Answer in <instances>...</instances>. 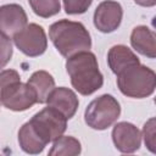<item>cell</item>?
Returning <instances> with one entry per match:
<instances>
[{"label":"cell","mask_w":156,"mask_h":156,"mask_svg":"<svg viewBox=\"0 0 156 156\" xmlns=\"http://www.w3.org/2000/svg\"><path fill=\"white\" fill-rule=\"evenodd\" d=\"M33 12L43 18L55 16L61 10L60 0H28Z\"/></svg>","instance_id":"17"},{"label":"cell","mask_w":156,"mask_h":156,"mask_svg":"<svg viewBox=\"0 0 156 156\" xmlns=\"http://www.w3.org/2000/svg\"><path fill=\"white\" fill-rule=\"evenodd\" d=\"M21 80V77L17 71L15 69H4L0 72V94L1 91L7 88L10 84Z\"/></svg>","instance_id":"21"},{"label":"cell","mask_w":156,"mask_h":156,"mask_svg":"<svg viewBox=\"0 0 156 156\" xmlns=\"http://www.w3.org/2000/svg\"><path fill=\"white\" fill-rule=\"evenodd\" d=\"M18 143L21 149L30 155H37L40 154L44 147L48 145L46 141H44L39 134L34 130V128L32 127V124L28 122H26L18 130Z\"/></svg>","instance_id":"14"},{"label":"cell","mask_w":156,"mask_h":156,"mask_svg":"<svg viewBox=\"0 0 156 156\" xmlns=\"http://www.w3.org/2000/svg\"><path fill=\"white\" fill-rule=\"evenodd\" d=\"M29 123L48 144L63 135L67 128V118L51 106L44 107L41 111L37 112L29 119Z\"/></svg>","instance_id":"5"},{"label":"cell","mask_w":156,"mask_h":156,"mask_svg":"<svg viewBox=\"0 0 156 156\" xmlns=\"http://www.w3.org/2000/svg\"><path fill=\"white\" fill-rule=\"evenodd\" d=\"M28 24L27 13L18 4H7L0 7V33L13 38Z\"/></svg>","instance_id":"10"},{"label":"cell","mask_w":156,"mask_h":156,"mask_svg":"<svg viewBox=\"0 0 156 156\" xmlns=\"http://www.w3.org/2000/svg\"><path fill=\"white\" fill-rule=\"evenodd\" d=\"M144 136V143L146 145V147L155 154L156 152V134H155V118L151 117L143 128V135Z\"/></svg>","instance_id":"19"},{"label":"cell","mask_w":156,"mask_h":156,"mask_svg":"<svg viewBox=\"0 0 156 156\" xmlns=\"http://www.w3.org/2000/svg\"><path fill=\"white\" fill-rule=\"evenodd\" d=\"M49 38L56 50L66 58L91 48V38L83 23L60 20L49 28Z\"/></svg>","instance_id":"2"},{"label":"cell","mask_w":156,"mask_h":156,"mask_svg":"<svg viewBox=\"0 0 156 156\" xmlns=\"http://www.w3.org/2000/svg\"><path fill=\"white\" fill-rule=\"evenodd\" d=\"M134 2L139 6L144 7H152L156 5V0H134Z\"/></svg>","instance_id":"22"},{"label":"cell","mask_w":156,"mask_h":156,"mask_svg":"<svg viewBox=\"0 0 156 156\" xmlns=\"http://www.w3.org/2000/svg\"><path fill=\"white\" fill-rule=\"evenodd\" d=\"M46 104L48 106H51L57 111H60L67 119H71L77 112L79 101L76 93L72 89L58 87V88H54L52 91L49 94L46 99Z\"/></svg>","instance_id":"11"},{"label":"cell","mask_w":156,"mask_h":156,"mask_svg":"<svg viewBox=\"0 0 156 156\" xmlns=\"http://www.w3.org/2000/svg\"><path fill=\"white\" fill-rule=\"evenodd\" d=\"M111 135L116 149L123 154H133L141 145L140 130L129 122H118L115 124Z\"/></svg>","instance_id":"9"},{"label":"cell","mask_w":156,"mask_h":156,"mask_svg":"<svg viewBox=\"0 0 156 156\" xmlns=\"http://www.w3.org/2000/svg\"><path fill=\"white\" fill-rule=\"evenodd\" d=\"M117 87L128 98L144 99L154 94L156 74L151 68L138 63L117 74Z\"/></svg>","instance_id":"3"},{"label":"cell","mask_w":156,"mask_h":156,"mask_svg":"<svg viewBox=\"0 0 156 156\" xmlns=\"http://www.w3.org/2000/svg\"><path fill=\"white\" fill-rule=\"evenodd\" d=\"M107 63L111 71L117 76L130 66L140 63L138 56L126 45H113L107 52Z\"/></svg>","instance_id":"13"},{"label":"cell","mask_w":156,"mask_h":156,"mask_svg":"<svg viewBox=\"0 0 156 156\" xmlns=\"http://www.w3.org/2000/svg\"><path fill=\"white\" fill-rule=\"evenodd\" d=\"M63 9L67 15H80L84 13L91 5L93 0H62Z\"/></svg>","instance_id":"18"},{"label":"cell","mask_w":156,"mask_h":156,"mask_svg":"<svg viewBox=\"0 0 156 156\" xmlns=\"http://www.w3.org/2000/svg\"><path fill=\"white\" fill-rule=\"evenodd\" d=\"M130 44L139 54L149 57H156V35L146 26H136L130 34Z\"/></svg>","instance_id":"12"},{"label":"cell","mask_w":156,"mask_h":156,"mask_svg":"<svg viewBox=\"0 0 156 156\" xmlns=\"http://www.w3.org/2000/svg\"><path fill=\"white\" fill-rule=\"evenodd\" d=\"M121 115V105L110 94L94 99L84 111V121L91 129L105 130L111 127Z\"/></svg>","instance_id":"4"},{"label":"cell","mask_w":156,"mask_h":156,"mask_svg":"<svg viewBox=\"0 0 156 156\" xmlns=\"http://www.w3.org/2000/svg\"><path fill=\"white\" fill-rule=\"evenodd\" d=\"M0 104L11 111H26L37 104V94L28 83L18 80L1 91Z\"/></svg>","instance_id":"7"},{"label":"cell","mask_w":156,"mask_h":156,"mask_svg":"<svg viewBox=\"0 0 156 156\" xmlns=\"http://www.w3.org/2000/svg\"><path fill=\"white\" fill-rule=\"evenodd\" d=\"M123 9L119 2L113 0L101 1L94 12V26L101 33L115 32L122 22Z\"/></svg>","instance_id":"8"},{"label":"cell","mask_w":156,"mask_h":156,"mask_svg":"<svg viewBox=\"0 0 156 156\" xmlns=\"http://www.w3.org/2000/svg\"><path fill=\"white\" fill-rule=\"evenodd\" d=\"M37 94V104H45L49 94L55 88L54 77L46 71H35L27 82Z\"/></svg>","instance_id":"15"},{"label":"cell","mask_w":156,"mask_h":156,"mask_svg":"<svg viewBox=\"0 0 156 156\" xmlns=\"http://www.w3.org/2000/svg\"><path fill=\"white\" fill-rule=\"evenodd\" d=\"M82 151V146L78 139L71 135H61L56 140L49 151L50 156H77Z\"/></svg>","instance_id":"16"},{"label":"cell","mask_w":156,"mask_h":156,"mask_svg":"<svg viewBox=\"0 0 156 156\" xmlns=\"http://www.w3.org/2000/svg\"><path fill=\"white\" fill-rule=\"evenodd\" d=\"M12 44L11 39L0 33V68H4L12 57Z\"/></svg>","instance_id":"20"},{"label":"cell","mask_w":156,"mask_h":156,"mask_svg":"<svg viewBox=\"0 0 156 156\" xmlns=\"http://www.w3.org/2000/svg\"><path fill=\"white\" fill-rule=\"evenodd\" d=\"M66 71L71 78L72 87L80 95H91L104 84V76L99 69L98 58L89 50L68 57Z\"/></svg>","instance_id":"1"},{"label":"cell","mask_w":156,"mask_h":156,"mask_svg":"<svg viewBox=\"0 0 156 156\" xmlns=\"http://www.w3.org/2000/svg\"><path fill=\"white\" fill-rule=\"evenodd\" d=\"M17 49L26 56L37 57L45 52L48 48V38L41 26L37 23L27 24L12 38Z\"/></svg>","instance_id":"6"}]
</instances>
